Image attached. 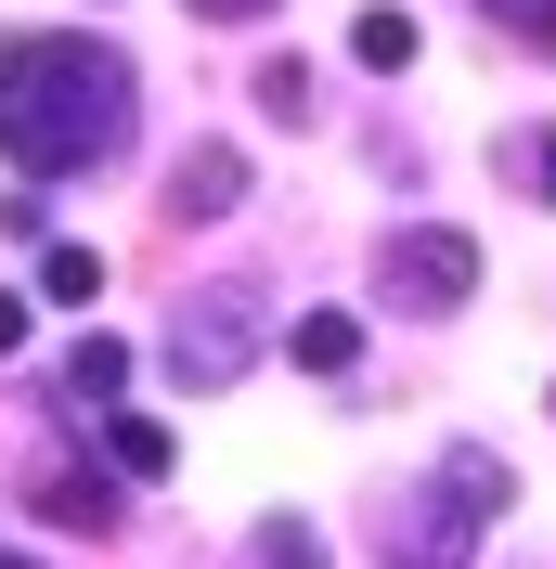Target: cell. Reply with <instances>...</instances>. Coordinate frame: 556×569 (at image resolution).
<instances>
[{
	"label": "cell",
	"instance_id": "obj_5",
	"mask_svg": "<svg viewBox=\"0 0 556 569\" xmlns=\"http://www.w3.org/2000/svg\"><path fill=\"white\" fill-rule=\"evenodd\" d=\"M234 194H246L234 142H181V169H169V220H181V233H195V220H234Z\"/></svg>",
	"mask_w": 556,
	"mask_h": 569
},
{
	"label": "cell",
	"instance_id": "obj_12",
	"mask_svg": "<svg viewBox=\"0 0 556 569\" xmlns=\"http://www.w3.org/2000/svg\"><path fill=\"white\" fill-rule=\"evenodd\" d=\"M349 66L401 78V66H415V13H363V27H349Z\"/></svg>",
	"mask_w": 556,
	"mask_h": 569
},
{
	"label": "cell",
	"instance_id": "obj_14",
	"mask_svg": "<svg viewBox=\"0 0 556 569\" xmlns=\"http://www.w3.org/2000/svg\"><path fill=\"white\" fill-rule=\"evenodd\" d=\"M259 117H285V130L311 117V66H298V52H272V66H259Z\"/></svg>",
	"mask_w": 556,
	"mask_h": 569
},
{
	"label": "cell",
	"instance_id": "obj_7",
	"mask_svg": "<svg viewBox=\"0 0 556 569\" xmlns=\"http://www.w3.org/2000/svg\"><path fill=\"white\" fill-rule=\"evenodd\" d=\"M52 389H66V415H78V427H91V415H117V389H130V350H117V337H78Z\"/></svg>",
	"mask_w": 556,
	"mask_h": 569
},
{
	"label": "cell",
	"instance_id": "obj_10",
	"mask_svg": "<svg viewBox=\"0 0 556 569\" xmlns=\"http://www.w3.org/2000/svg\"><path fill=\"white\" fill-rule=\"evenodd\" d=\"M285 350L311 362V376H349V362H363V323H349V311H298V337H285Z\"/></svg>",
	"mask_w": 556,
	"mask_h": 569
},
{
	"label": "cell",
	"instance_id": "obj_9",
	"mask_svg": "<svg viewBox=\"0 0 556 569\" xmlns=\"http://www.w3.org/2000/svg\"><path fill=\"white\" fill-rule=\"evenodd\" d=\"M492 169H505V194L556 208V130H505V142H492Z\"/></svg>",
	"mask_w": 556,
	"mask_h": 569
},
{
	"label": "cell",
	"instance_id": "obj_13",
	"mask_svg": "<svg viewBox=\"0 0 556 569\" xmlns=\"http://www.w3.org/2000/svg\"><path fill=\"white\" fill-rule=\"evenodd\" d=\"M246 569H324V531H311V518H259Z\"/></svg>",
	"mask_w": 556,
	"mask_h": 569
},
{
	"label": "cell",
	"instance_id": "obj_15",
	"mask_svg": "<svg viewBox=\"0 0 556 569\" xmlns=\"http://www.w3.org/2000/svg\"><path fill=\"white\" fill-rule=\"evenodd\" d=\"M479 13L518 39V52H556V0H479Z\"/></svg>",
	"mask_w": 556,
	"mask_h": 569
},
{
	"label": "cell",
	"instance_id": "obj_18",
	"mask_svg": "<svg viewBox=\"0 0 556 569\" xmlns=\"http://www.w3.org/2000/svg\"><path fill=\"white\" fill-rule=\"evenodd\" d=\"M0 569H39V557H0Z\"/></svg>",
	"mask_w": 556,
	"mask_h": 569
},
{
	"label": "cell",
	"instance_id": "obj_2",
	"mask_svg": "<svg viewBox=\"0 0 556 569\" xmlns=\"http://www.w3.org/2000/svg\"><path fill=\"white\" fill-rule=\"evenodd\" d=\"M518 505V466L492 453V440H453L440 453V479H427L401 518H388V543H376V569H466L479 557V531Z\"/></svg>",
	"mask_w": 556,
	"mask_h": 569
},
{
	"label": "cell",
	"instance_id": "obj_3",
	"mask_svg": "<svg viewBox=\"0 0 556 569\" xmlns=\"http://www.w3.org/2000/svg\"><path fill=\"white\" fill-rule=\"evenodd\" d=\"M376 298H388V311H466V298H479V233L401 220V233L376 247Z\"/></svg>",
	"mask_w": 556,
	"mask_h": 569
},
{
	"label": "cell",
	"instance_id": "obj_4",
	"mask_svg": "<svg viewBox=\"0 0 556 569\" xmlns=\"http://www.w3.org/2000/svg\"><path fill=\"white\" fill-rule=\"evenodd\" d=\"M259 362V284H208V298H181V323H169V376L195 401H220Z\"/></svg>",
	"mask_w": 556,
	"mask_h": 569
},
{
	"label": "cell",
	"instance_id": "obj_17",
	"mask_svg": "<svg viewBox=\"0 0 556 569\" xmlns=\"http://www.w3.org/2000/svg\"><path fill=\"white\" fill-rule=\"evenodd\" d=\"M195 13H208V27H259V13H272V0H195Z\"/></svg>",
	"mask_w": 556,
	"mask_h": 569
},
{
	"label": "cell",
	"instance_id": "obj_1",
	"mask_svg": "<svg viewBox=\"0 0 556 569\" xmlns=\"http://www.w3.org/2000/svg\"><path fill=\"white\" fill-rule=\"evenodd\" d=\"M130 52L91 27H27L0 39V169L13 181H78L105 169V156H130Z\"/></svg>",
	"mask_w": 556,
	"mask_h": 569
},
{
	"label": "cell",
	"instance_id": "obj_16",
	"mask_svg": "<svg viewBox=\"0 0 556 569\" xmlns=\"http://www.w3.org/2000/svg\"><path fill=\"white\" fill-rule=\"evenodd\" d=\"M27 350V298H13V284H0V362Z\"/></svg>",
	"mask_w": 556,
	"mask_h": 569
},
{
	"label": "cell",
	"instance_id": "obj_6",
	"mask_svg": "<svg viewBox=\"0 0 556 569\" xmlns=\"http://www.w3.org/2000/svg\"><path fill=\"white\" fill-rule=\"evenodd\" d=\"M39 518H52V531H91V543H105L117 518H130V492H117L105 466H39Z\"/></svg>",
	"mask_w": 556,
	"mask_h": 569
},
{
	"label": "cell",
	"instance_id": "obj_11",
	"mask_svg": "<svg viewBox=\"0 0 556 569\" xmlns=\"http://www.w3.org/2000/svg\"><path fill=\"white\" fill-rule=\"evenodd\" d=\"M39 298H52V311H91V298H105V247H52L39 259Z\"/></svg>",
	"mask_w": 556,
	"mask_h": 569
},
{
	"label": "cell",
	"instance_id": "obj_8",
	"mask_svg": "<svg viewBox=\"0 0 556 569\" xmlns=\"http://www.w3.org/2000/svg\"><path fill=\"white\" fill-rule=\"evenodd\" d=\"M169 453H181V440L156 415H105V466H117V479H169Z\"/></svg>",
	"mask_w": 556,
	"mask_h": 569
}]
</instances>
